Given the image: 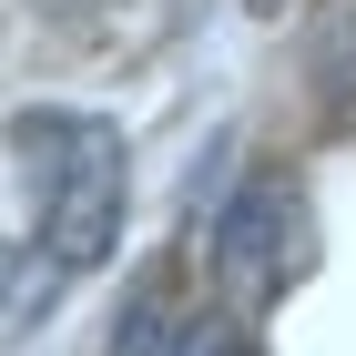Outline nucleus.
<instances>
[{"instance_id":"1","label":"nucleus","mask_w":356,"mask_h":356,"mask_svg":"<svg viewBox=\"0 0 356 356\" xmlns=\"http://www.w3.org/2000/svg\"><path fill=\"white\" fill-rule=\"evenodd\" d=\"M21 173L41 193V245L51 275H92L122 234V133L92 112H21Z\"/></svg>"},{"instance_id":"2","label":"nucleus","mask_w":356,"mask_h":356,"mask_svg":"<svg viewBox=\"0 0 356 356\" xmlns=\"http://www.w3.org/2000/svg\"><path fill=\"white\" fill-rule=\"evenodd\" d=\"M296 265H305V193L285 173H254L214 214V275H224L234 305H265V296H285Z\"/></svg>"},{"instance_id":"3","label":"nucleus","mask_w":356,"mask_h":356,"mask_svg":"<svg viewBox=\"0 0 356 356\" xmlns=\"http://www.w3.org/2000/svg\"><path fill=\"white\" fill-rule=\"evenodd\" d=\"M112 356H245V326L234 316H163V285H143Z\"/></svg>"},{"instance_id":"4","label":"nucleus","mask_w":356,"mask_h":356,"mask_svg":"<svg viewBox=\"0 0 356 356\" xmlns=\"http://www.w3.org/2000/svg\"><path fill=\"white\" fill-rule=\"evenodd\" d=\"M254 10H275V0H254Z\"/></svg>"}]
</instances>
